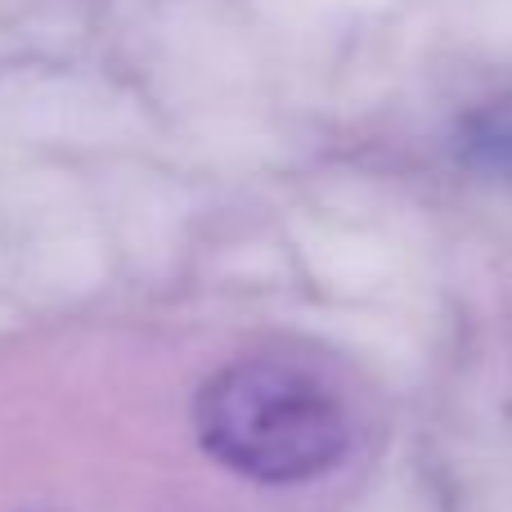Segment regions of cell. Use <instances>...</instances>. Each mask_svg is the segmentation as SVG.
<instances>
[{"label":"cell","mask_w":512,"mask_h":512,"mask_svg":"<svg viewBox=\"0 0 512 512\" xmlns=\"http://www.w3.org/2000/svg\"><path fill=\"white\" fill-rule=\"evenodd\" d=\"M207 454L252 481L292 486L346 459L355 418L342 391L292 360H243L216 373L198 396Z\"/></svg>","instance_id":"6da1fadb"},{"label":"cell","mask_w":512,"mask_h":512,"mask_svg":"<svg viewBox=\"0 0 512 512\" xmlns=\"http://www.w3.org/2000/svg\"><path fill=\"white\" fill-rule=\"evenodd\" d=\"M481 153L495 162H512V117H499L481 131Z\"/></svg>","instance_id":"7a4b0ae2"}]
</instances>
